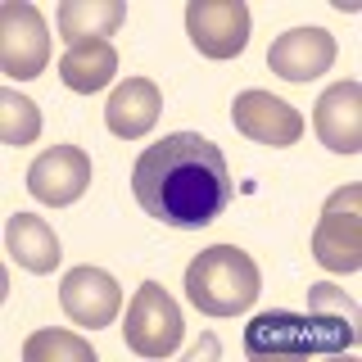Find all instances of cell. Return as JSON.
<instances>
[{
	"label": "cell",
	"mask_w": 362,
	"mask_h": 362,
	"mask_svg": "<svg viewBox=\"0 0 362 362\" xmlns=\"http://www.w3.org/2000/svg\"><path fill=\"white\" fill-rule=\"evenodd\" d=\"M132 190L163 226H209L231 204L222 150L199 132H173L154 141L132 168Z\"/></svg>",
	"instance_id": "cell-1"
},
{
	"label": "cell",
	"mask_w": 362,
	"mask_h": 362,
	"mask_svg": "<svg viewBox=\"0 0 362 362\" xmlns=\"http://www.w3.org/2000/svg\"><path fill=\"white\" fill-rule=\"evenodd\" d=\"M358 339V308L344 290L313 286V313H258L245 331L249 354H344Z\"/></svg>",
	"instance_id": "cell-2"
},
{
	"label": "cell",
	"mask_w": 362,
	"mask_h": 362,
	"mask_svg": "<svg viewBox=\"0 0 362 362\" xmlns=\"http://www.w3.org/2000/svg\"><path fill=\"white\" fill-rule=\"evenodd\" d=\"M258 276L254 258L235 245H213L195 254V263L186 267V299L209 317H235L258 299Z\"/></svg>",
	"instance_id": "cell-3"
},
{
	"label": "cell",
	"mask_w": 362,
	"mask_h": 362,
	"mask_svg": "<svg viewBox=\"0 0 362 362\" xmlns=\"http://www.w3.org/2000/svg\"><path fill=\"white\" fill-rule=\"evenodd\" d=\"M313 258L331 272L362 267V190L344 186L326 199V213L313 231Z\"/></svg>",
	"instance_id": "cell-4"
},
{
	"label": "cell",
	"mask_w": 362,
	"mask_h": 362,
	"mask_svg": "<svg viewBox=\"0 0 362 362\" xmlns=\"http://www.w3.org/2000/svg\"><path fill=\"white\" fill-rule=\"evenodd\" d=\"M181 326H186V322H181V308L168 299V290L154 286V281H145V286L136 290L132 308H127L122 331H127L132 354L168 358V354H177V344H181Z\"/></svg>",
	"instance_id": "cell-5"
},
{
	"label": "cell",
	"mask_w": 362,
	"mask_h": 362,
	"mask_svg": "<svg viewBox=\"0 0 362 362\" xmlns=\"http://www.w3.org/2000/svg\"><path fill=\"white\" fill-rule=\"evenodd\" d=\"M186 32L199 54L209 59H235L249 41V5L240 0H190Z\"/></svg>",
	"instance_id": "cell-6"
},
{
	"label": "cell",
	"mask_w": 362,
	"mask_h": 362,
	"mask_svg": "<svg viewBox=\"0 0 362 362\" xmlns=\"http://www.w3.org/2000/svg\"><path fill=\"white\" fill-rule=\"evenodd\" d=\"M0 64H5L9 77H37L45 64H50V32H45V18L23 0H9L0 9Z\"/></svg>",
	"instance_id": "cell-7"
},
{
	"label": "cell",
	"mask_w": 362,
	"mask_h": 362,
	"mask_svg": "<svg viewBox=\"0 0 362 362\" xmlns=\"http://www.w3.org/2000/svg\"><path fill=\"white\" fill-rule=\"evenodd\" d=\"M86 186H90V158L77 145H54V150H45L28 168V190L41 204H50V209H64V204L82 199Z\"/></svg>",
	"instance_id": "cell-8"
},
{
	"label": "cell",
	"mask_w": 362,
	"mask_h": 362,
	"mask_svg": "<svg viewBox=\"0 0 362 362\" xmlns=\"http://www.w3.org/2000/svg\"><path fill=\"white\" fill-rule=\"evenodd\" d=\"M331 64H335V37L326 28H290L267 50V68L281 82H313Z\"/></svg>",
	"instance_id": "cell-9"
},
{
	"label": "cell",
	"mask_w": 362,
	"mask_h": 362,
	"mask_svg": "<svg viewBox=\"0 0 362 362\" xmlns=\"http://www.w3.org/2000/svg\"><path fill=\"white\" fill-rule=\"evenodd\" d=\"M231 118H235V127H240L249 141L276 145V150H286V145H294L303 136L299 109L286 105V100H276V95H267V90H240Z\"/></svg>",
	"instance_id": "cell-10"
},
{
	"label": "cell",
	"mask_w": 362,
	"mask_h": 362,
	"mask_svg": "<svg viewBox=\"0 0 362 362\" xmlns=\"http://www.w3.org/2000/svg\"><path fill=\"white\" fill-rule=\"evenodd\" d=\"M59 303L77 326H109L122 308V290L100 267H73L59 281Z\"/></svg>",
	"instance_id": "cell-11"
},
{
	"label": "cell",
	"mask_w": 362,
	"mask_h": 362,
	"mask_svg": "<svg viewBox=\"0 0 362 362\" xmlns=\"http://www.w3.org/2000/svg\"><path fill=\"white\" fill-rule=\"evenodd\" d=\"M313 127L326 150L335 154H358L362 150V86L358 82H335L317 100Z\"/></svg>",
	"instance_id": "cell-12"
},
{
	"label": "cell",
	"mask_w": 362,
	"mask_h": 362,
	"mask_svg": "<svg viewBox=\"0 0 362 362\" xmlns=\"http://www.w3.org/2000/svg\"><path fill=\"white\" fill-rule=\"evenodd\" d=\"M158 109H163V95H158V86L145 82V77H132V82H122V86L109 95L105 122H109L113 136H122V141H136V136H145V132L158 122Z\"/></svg>",
	"instance_id": "cell-13"
},
{
	"label": "cell",
	"mask_w": 362,
	"mask_h": 362,
	"mask_svg": "<svg viewBox=\"0 0 362 362\" xmlns=\"http://www.w3.org/2000/svg\"><path fill=\"white\" fill-rule=\"evenodd\" d=\"M122 18H127L122 0H64L59 5V32L68 37V45L105 41L122 28Z\"/></svg>",
	"instance_id": "cell-14"
},
{
	"label": "cell",
	"mask_w": 362,
	"mask_h": 362,
	"mask_svg": "<svg viewBox=\"0 0 362 362\" xmlns=\"http://www.w3.org/2000/svg\"><path fill=\"white\" fill-rule=\"evenodd\" d=\"M5 245H9V254H14V263L28 267V272H54L59 267V235L41 218H32V213H14V218H9Z\"/></svg>",
	"instance_id": "cell-15"
},
{
	"label": "cell",
	"mask_w": 362,
	"mask_h": 362,
	"mask_svg": "<svg viewBox=\"0 0 362 362\" xmlns=\"http://www.w3.org/2000/svg\"><path fill=\"white\" fill-rule=\"evenodd\" d=\"M64 86L77 90V95H90V90L109 86V77L118 73V50L109 41H82V45H68V54L59 59Z\"/></svg>",
	"instance_id": "cell-16"
},
{
	"label": "cell",
	"mask_w": 362,
	"mask_h": 362,
	"mask_svg": "<svg viewBox=\"0 0 362 362\" xmlns=\"http://www.w3.org/2000/svg\"><path fill=\"white\" fill-rule=\"evenodd\" d=\"M41 132V109L18 90H0V141L5 145H28Z\"/></svg>",
	"instance_id": "cell-17"
},
{
	"label": "cell",
	"mask_w": 362,
	"mask_h": 362,
	"mask_svg": "<svg viewBox=\"0 0 362 362\" xmlns=\"http://www.w3.org/2000/svg\"><path fill=\"white\" fill-rule=\"evenodd\" d=\"M23 358L28 362H95V349L77 335H64V331H41L23 344Z\"/></svg>",
	"instance_id": "cell-18"
},
{
	"label": "cell",
	"mask_w": 362,
	"mask_h": 362,
	"mask_svg": "<svg viewBox=\"0 0 362 362\" xmlns=\"http://www.w3.org/2000/svg\"><path fill=\"white\" fill-rule=\"evenodd\" d=\"M204 354H218V339H213V335H209V339H199V344H195V358H204Z\"/></svg>",
	"instance_id": "cell-19"
}]
</instances>
